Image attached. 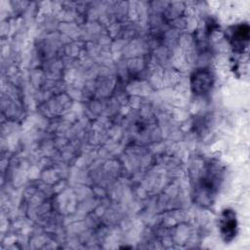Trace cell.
<instances>
[{"label":"cell","mask_w":250,"mask_h":250,"mask_svg":"<svg viewBox=\"0 0 250 250\" xmlns=\"http://www.w3.org/2000/svg\"><path fill=\"white\" fill-rule=\"evenodd\" d=\"M222 174L223 171L218 163L207 162L204 164L194 186L195 199L198 203L204 205L212 202L221 186Z\"/></svg>","instance_id":"obj_1"},{"label":"cell","mask_w":250,"mask_h":250,"mask_svg":"<svg viewBox=\"0 0 250 250\" xmlns=\"http://www.w3.org/2000/svg\"><path fill=\"white\" fill-rule=\"evenodd\" d=\"M220 232L226 242L231 241L237 232V221L232 210L226 209L222 212L219 221Z\"/></svg>","instance_id":"obj_2"},{"label":"cell","mask_w":250,"mask_h":250,"mask_svg":"<svg viewBox=\"0 0 250 250\" xmlns=\"http://www.w3.org/2000/svg\"><path fill=\"white\" fill-rule=\"evenodd\" d=\"M192 92L196 95H203L210 91L213 85V75L210 70L205 68L197 69L193 72L190 79Z\"/></svg>","instance_id":"obj_3"},{"label":"cell","mask_w":250,"mask_h":250,"mask_svg":"<svg viewBox=\"0 0 250 250\" xmlns=\"http://www.w3.org/2000/svg\"><path fill=\"white\" fill-rule=\"evenodd\" d=\"M249 38V28L246 24L238 25L232 33V45L235 50L241 51L246 46Z\"/></svg>","instance_id":"obj_4"}]
</instances>
